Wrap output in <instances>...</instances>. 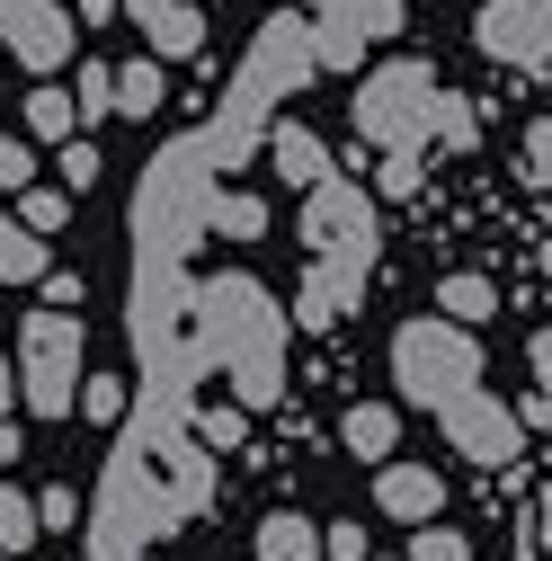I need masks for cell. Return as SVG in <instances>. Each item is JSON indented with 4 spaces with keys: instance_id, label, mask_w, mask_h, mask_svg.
<instances>
[{
    "instance_id": "obj_9",
    "label": "cell",
    "mask_w": 552,
    "mask_h": 561,
    "mask_svg": "<svg viewBox=\"0 0 552 561\" xmlns=\"http://www.w3.org/2000/svg\"><path fill=\"white\" fill-rule=\"evenodd\" d=\"M267 161H276L286 187H330V152H321V134H303V125H276L267 134Z\"/></svg>"
},
{
    "instance_id": "obj_6",
    "label": "cell",
    "mask_w": 552,
    "mask_h": 561,
    "mask_svg": "<svg viewBox=\"0 0 552 561\" xmlns=\"http://www.w3.org/2000/svg\"><path fill=\"white\" fill-rule=\"evenodd\" d=\"M375 508H383L392 526H428V517L446 508V481H437L428 463H383V472H375Z\"/></svg>"
},
{
    "instance_id": "obj_24",
    "label": "cell",
    "mask_w": 552,
    "mask_h": 561,
    "mask_svg": "<svg viewBox=\"0 0 552 561\" xmlns=\"http://www.w3.org/2000/svg\"><path fill=\"white\" fill-rule=\"evenodd\" d=\"M241 428H250L241 410H196V437H205V446H223V455L241 446Z\"/></svg>"
},
{
    "instance_id": "obj_32",
    "label": "cell",
    "mask_w": 552,
    "mask_h": 561,
    "mask_svg": "<svg viewBox=\"0 0 552 561\" xmlns=\"http://www.w3.org/2000/svg\"><path fill=\"white\" fill-rule=\"evenodd\" d=\"M10 392H19V375H10V357H0V419H10Z\"/></svg>"
},
{
    "instance_id": "obj_15",
    "label": "cell",
    "mask_w": 552,
    "mask_h": 561,
    "mask_svg": "<svg viewBox=\"0 0 552 561\" xmlns=\"http://www.w3.org/2000/svg\"><path fill=\"white\" fill-rule=\"evenodd\" d=\"M45 535V517H36V500H19L10 481H0V552H27Z\"/></svg>"
},
{
    "instance_id": "obj_5",
    "label": "cell",
    "mask_w": 552,
    "mask_h": 561,
    "mask_svg": "<svg viewBox=\"0 0 552 561\" xmlns=\"http://www.w3.org/2000/svg\"><path fill=\"white\" fill-rule=\"evenodd\" d=\"M125 19L143 27V45H152L161 62H187V54L205 45V10H196V0H125Z\"/></svg>"
},
{
    "instance_id": "obj_8",
    "label": "cell",
    "mask_w": 552,
    "mask_h": 561,
    "mask_svg": "<svg viewBox=\"0 0 552 561\" xmlns=\"http://www.w3.org/2000/svg\"><path fill=\"white\" fill-rule=\"evenodd\" d=\"M45 267H54L45 232L27 215H0V286H45Z\"/></svg>"
},
{
    "instance_id": "obj_26",
    "label": "cell",
    "mask_w": 552,
    "mask_h": 561,
    "mask_svg": "<svg viewBox=\"0 0 552 561\" xmlns=\"http://www.w3.org/2000/svg\"><path fill=\"white\" fill-rule=\"evenodd\" d=\"M36 517H45V526H81V490H62V481H54L45 500H36Z\"/></svg>"
},
{
    "instance_id": "obj_23",
    "label": "cell",
    "mask_w": 552,
    "mask_h": 561,
    "mask_svg": "<svg viewBox=\"0 0 552 561\" xmlns=\"http://www.w3.org/2000/svg\"><path fill=\"white\" fill-rule=\"evenodd\" d=\"M526 179H534V187H552V116H534V125H526Z\"/></svg>"
},
{
    "instance_id": "obj_30",
    "label": "cell",
    "mask_w": 552,
    "mask_h": 561,
    "mask_svg": "<svg viewBox=\"0 0 552 561\" xmlns=\"http://www.w3.org/2000/svg\"><path fill=\"white\" fill-rule=\"evenodd\" d=\"M45 304L72 312V304H81V267H45Z\"/></svg>"
},
{
    "instance_id": "obj_28",
    "label": "cell",
    "mask_w": 552,
    "mask_h": 561,
    "mask_svg": "<svg viewBox=\"0 0 552 561\" xmlns=\"http://www.w3.org/2000/svg\"><path fill=\"white\" fill-rule=\"evenodd\" d=\"M419 187V152H383V196H410Z\"/></svg>"
},
{
    "instance_id": "obj_20",
    "label": "cell",
    "mask_w": 552,
    "mask_h": 561,
    "mask_svg": "<svg viewBox=\"0 0 552 561\" xmlns=\"http://www.w3.org/2000/svg\"><path fill=\"white\" fill-rule=\"evenodd\" d=\"M215 224H223L232 241H258V232H267V205H258V196H223V205H215Z\"/></svg>"
},
{
    "instance_id": "obj_4",
    "label": "cell",
    "mask_w": 552,
    "mask_h": 561,
    "mask_svg": "<svg viewBox=\"0 0 552 561\" xmlns=\"http://www.w3.org/2000/svg\"><path fill=\"white\" fill-rule=\"evenodd\" d=\"M0 45H10V62H27V72H62L72 45H81V27H72L62 0H19L10 27H0Z\"/></svg>"
},
{
    "instance_id": "obj_13",
    "label": "cell",
    "mask_w": 552,
    "mask_h": 561,
    "mask_svg": "<svg viewBox=\"0 0 552 561\" xmlns=\"http://www.w3.org/2000/svg\"><path fill=\"white\" fill-rule=\"evenodd\" d=\"M170 99V81H161V54H143V62H125L116 72V116H143L152 125V107Z\"/></svg>"
},
{
    "instance_id": "obj_11",
    "label": "cell",
    "mask_w": 552,
    "mask_h": 561,
    "mask_svg": "<svg viewBox=\"0 0 552 561\" xmlns=\"http://www.w3.org/2000/svg\"><path fill=\"white\" fill-rule=\"evenodd\" d=\"M338 446L366 455V463H383V455L401 446V410H392V401H357L348 419H338Z\"/></svg>"
},
{
    "instance_id": "obj_27",
    "label": "cell",
    "mask_w": 552,
    "mask_h": 561,
    "mask_svg": "<svg viewBox=\"0 0 552 561\" xmlns=\"http://www.w3.org/2000/svg\"><path fill=\"white\" fill-rule=\"evenodd\" d=\"M321 535H330V561H375V552H366V526H348V517L321 526Z\"/></svg>"
},
{
    "instance_id": "obj_16",
    "label": "cell",
    "mask_w": 552,
    "mask_h": 561,
    "mask_svg": "<svg viewBox=\"0 0 552 561\" xmlns=\"http://www.w3.org/2000/svg\"><path fill=\"white\" fill-rule=\"evenodd\" d=\"M410 561H472V543H463V526H410Z\"/></svg>"
},
{
    "instance_id": "obj_25",
    "label": "cell",
    "mask_w": 552,
    "mask_h": 561,
    "mask_svg": "<svg viewBox=\"0 0 552 561\" xmlns=\"http://www.w3.org/2000/svg\"><path fill=\"white\" fill-rule=\"evenodd\" d=\"M437 134H446V144H455V152L472 144V107H463V99H446V90H437Z\"/></svg>"
},
{
    "instance_id": "obj_22",
    "label": "cell",
    "mask_w": 552,
    "mask_h": 561,
    "mask_svg": "<svg viewBox=\"0 0 552 561\" xmlns=\"http://www.w3.org/2000/svg\"><path fill=\"white\" fill-rule=\"evenodd\" d=\"M19 187H36V152L0 134V196H19Z\"/></svg>"
},
{
    "instance_id": "obj_17",
    "label": "cell",
    "mask_w": 552,
    "mask_h": 561,
    "mask_svg": "<svg viewBox=\"0 0 552 561\" xmlns=\"http://www.w3.org/2000/svg\"><path fill=\"white\" fill-rule=\"evenodd\" d=\"M81 419H90V428H116V419H125V375H90L81 383Z\"/></svg>"
},
{
    "instance_id": "obj_10",
    "label": "cell",
    "mask_w": 552,
    "mask_h": 561,
    "mask_svg": "<svg viewBox=\"0 0 552 561\" xmlns=\"http://www.w3.org/2000/svg\"><path fill=\"white\" fill-rule=\"evenodd\" d=\"M258 561H330V535L295 508H276V517H258Z\"/></svg>"
},
{
    "instance_id": "obj_36",
    "label": "cell",
    "mask_w": 552,
    "mask_h": 561,
    "mask_svg": "<svg viewBox=\"0 0 552 561\" xmlns=\"http://www.w3.org/2000/svg\"><path fill=\"white\" fill-rule=\"evenodd\" d=\"M0 54H10V45H0Z\"/></svg>"
},
{
    "instance_id": "obj_18",
    "label": "cell",
    "mask_w": 552,
    "mask_h": 561,
    "mask_svg": "<svg viewBox=\"0 0 552 561\" xmlns=\"http://www.w3.org/2000/svg\"><path fill=\"white\" fill-rule=\"evenodd\" d=\"M19 215L36 232H62V224H72V187H19Z\"/></svg>"
},
{
    "instance_id": "obj_33",
    "label": "cell",
    "mask_w": 552,
    "mask_h": 561,
    "mask_svg": "<svg viewBox=\"0 0 552 561\" xmlns=\"http://www.w3.org/2000/svg\"><path fill=\"white\" fill-rule=\"evenodd\" d=\"M125 10V0H81V19H116Z\"/></svg>"
},
{
    "instance_id": "obj_34",
    "label": "cell",
    "mask_w": 552,
    "mask_h": 561,
    "mask_svg": "<svg viewBox=\"0 0 552 561\" xmlns=\"http://www.w3.org/2000/svg\"><path fill=\"white\" fill-rule=\"evenodd\" d=\"M10 10H19V0H0V27H10Z\"/></svg>"
},
{
    "instance_id": "obj_3",
    "label": "cell",
    "mask_w": 552,
    "mask_h": 561,
    "mask_svg": "<svg viewBox=\"0 0 552 561\" xmlns=\"http://www.w3.org/2000/svg\"><path fill=\"white\" fill-rule=\"evenodd\" d=\"M419 125H437V72L428 62H383L357 90V134L383 152H419Z\"/></svg>"
},
{
    "instance_id": "obj_37",
    "label": "cell",
    "mask_w": 552,
    "mask_h": 561,
    "mask_svg": "<svg viewBox=\"0 0 552 561\" xmlns=\"http://www.w3.org/2000/svg\"><path fill=\"white\" fill-rule=\"evenodd\" d=\"M401 561H410V552H401Z\"/></svg>"
},
{
    "instance_id": "obj_2",
    "label": "cell",
    "mask_w": 552,
    "mask_h": 561,
    "mask_svg": "<svg viewBox=\"0 0 552 561\" xmlns=\"http://www.w3.org/2000/svg\"><path fill=\"white\" fill-rule=\"evenodd\" d=\"M81 312H62V304H45V312H27L19 321V401L36 410V419H72L81 410Z\"/></svg>"
},
{
    "instance_id": "obj_1",
    "label": "cell",
    "mask_w": 552,
    "mask_h": 561,
    "mask_svg": "<svg viewBox=\"0 0 552 561\" xmlns=\"http://www.w3.org/2000/svg\"><path fill=\"white\" fill-rule=\"evenodd\" d=\"M392 383H401L410 410H437V419L455 401H472L481 392V339H472V321H455V312L401 321L392 330Z\"/></svg>"
},
{
    "instance_id": "obj_29",
    "label": "cell",
    "mask_w": 552,
    "mask_h": 561,
    "mask_svg": "<svg viewBox=\"0 0 552 561\" xmlns=\"http://www.w3.org/2000/svg\"><path fill=\"white\" fill-rule=\"evenodd\" d=\"M526 366H534V392H543V410H552V330H534V347H526Z\"/></svg>"
},
{
    "instance_id": "obj_31",
    "label": "cell",
    "mask_w": 552,
    "mask_h": 561,
    "mask_svg": "<svg viewBox=\"0 0 552 561\" xmlns=\"http://www.w3.org/2000/svg\"><path fill=\"white\" fill-rule=\"evenodd\" d=\"M19 455H27V446H19V428H10V419H0V472H10Z\"/></svg>"
},
{
    "instance_id": "obj_21",
    "label": "cell",
    "mask_w": 552,
    "mask_h": 561,
    "mask_svg": "<svg viewBox=\"0 0 552 561\" xmlns=\"http://www.w3.org/2000/svg\"><path fill=\"white\" fill-rule=\"evenodd\" d=\"M54 170H62V187H72V196H81V187L99 179V152H90V134H72V144H62V152H54Z\"/></svg>"
},
{
    "instance_id": "obj_35",
    "label": "cell",
    "mask_w": 552,
    "mask_h": 561,
    "mask_svg": "<svg viewBox=\"0 0 552 561\" xmlns=\"http://www.w3.org/2000/svg\"><path fill=\"white\" fill-rule=\"evenodd\" d=\"M99 561H116V552H99Z\"/></svg>"
},
{
    "instance_id": "obj_12",
    "label": "cell",
    "mask_w": 552,
    "mask_h": 561,
    "mask_svg": "<svg viewBox=\"0 0 552 561\" xmlns=\"http://www.w3.org/2000/svg\"><path fill=\"white\" fill-rule=\"evenodd\" d=\"M27 134H36V144H72V134H90V125H81V99L45 81V90L27 99Z\"/></svg>"
},
{
    "instance_id": "obj_19",
    "label": "cell",
    "mask_w": 552,
    "mask_h": 561,
    "mask_svg": "<svg viewBox=\"0 0 552 561\" xmlns=\"http://www.w3.org/2000/svg\"><path fill=\"white\" fill-rule=\"evenodd\" d=\"M81 125H99V116H116V72H107V62H81Z\"/></svg>"
},
{
    "instance_id": "obj_7",
    "label": "cell",
    "mask_w": 552,
    "mask_h": 561,
    "mask_svg": "<svg viewBox=\"0 0 552 561\" xmlns=\"http://www.w3.org/2000/svg\"><path fill=\"white\" fill-rule=\"evenodd\" d=\"M552 45V27L526 10V0H491V10H481V54H508V62H534Z\"/></svg>"
},
{
    "instance_id": "obj_14",
    "label": "cell",
    "mask_w": 552,
    "mask_h": 561,
    "mask_svg": "<svg viewBox=\"0 0 552 561\" xmlns=\"http://www.w3.org/2000/svg\"><path fill=\"white\" fill-rule=\"evenodd\" d=\"M437 312H455V321H491V312H499V286H491V276H446V286H437Z\"/></svg>"
}]
</instances>
